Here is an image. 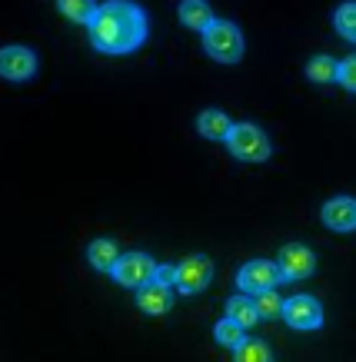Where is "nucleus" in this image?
I'll return each instance as SVG.
<instances>
[{"label":"nucleus","mask_w":356,"mask_h":362,"mask_svg":"<svg viewBox=\"0 0 356 362\" xmlns=\"http://www.w3.org/2000/svg\"><path fill=\"white\" fill-rule=\"evenodd\" d=\"M177 13H180V23L197 33H203L213 23V7L207 0H180Z\"/></svg>","instance_id":"f8f14e48"},{"label":"nucleus","mask_w":356,"mask_h":362,"mask_svg":"<svg viewBox=\"0 0 356 362\" xmlns=\"http://www.w3.org/2000/svg\"><path fill=\"white\" fill-rule=\"evenodd\" d=\"M154 273H156V263L147 256V252H120L117 266L110 269L113 279H117L120 286H130V289L150 283V279H154Z\"/></svg>","instance_id":"20e7f679"},{"label":"nucleus","mask_w":356,"mask_h":362,"mask_svg":"<svg viewBox=\"0 0 356 362\" xmlns=\"http://www.w3.org/2000/svg\"><path fill=\"white\" fill-rule=\"evenodd\" d=\"M226 316L234 319V322H240L243 329H250V326H253L256 319H260V313H256L253 299L236 296V299H230V303H226Z\"/></svg>","instance_id":"dca6fc26"},{"label":"nucleus","mask_w":356,"mask_h":362,"mask_svg":"<svg viewBox=\"0 0 356 362\" xmlns=\"http://www.w3.org/2000/svg\"><path fill=\"white\" fill-rule=\"evenodd\" d=\"M283 319L293 329H316L323 322V309L313 296H293L283 303Z\"/></svg>","instance_id":"1a4fd4ad"},{"label":"nucleus","mask_w":356,"mask_h":362,"mask_svg":"<svg viewBox=\"0 0 356 362\" xmlns=\"http://www.w3.org/2000/svg\"><path fill=\"white\" fill-rule=\"evenodd\" d=\"M87 259L93 269H101V273H110L117 259H120V246L113 240H93L87 246Z\"/></svg>","instance_id":"ddd939ff"},{"label":"nucleus","mask_w":356,"mask_h":362,"mask_svg":"<svg viewBox=\"0 0 356 362\" xmlns=\"http://www.w3.org/2000/svg\"><path fill=\"white\" fill-rule=\"evenodd\" d=\"M170 286L160 283V279H150V283L137 286V306L144 309L147 316H163L170 309Z\"/></svg>","instance_id":"9d476101"},{"label":"nucleus","mask_w":356,"mask_h":362,"mask_svg":"<svg viewBox=\"0 0 356 362\" xmlns=\"http://www.w3.org/2000/svg\"><path fill=\"white\" fill-rule=\"evenodd\" d=\"M234 356L240 362H267V359H273L270 346H267V342H260V339H243L240 346H236Z\"/></svg>","instance_id":"a211bd4d"},{"label":"nucleus","mask_w":356,"mask_h":362,"mask_svg":"<svg viewBox=\"0 0 356 362\" xmlns=\"http://www.w3.org/2000/svg\"><path fill=\"white\" fill-rule=\"evenodd\" d=\"M203 50L220 64H236L243 57V33L230 21H213L203 30Z\"/></svg>","instance_id":"f03ea898"},{"label":"nucleus","mask_w":356,"mask_h":362,"mask_svg":"<svg viewBox=\"0 0 356 362\" xmlns=\"http://www.w3.org/2000/svg\"><path fill=\"white\" fill-rule=\"evenodd\" d=\"M253 306H256V313L263 319H277V316H283V299L273 293V289H263V293H256V299H253Z\"/></svg>","instance_id":"412c9836"},{"label":"nucleus","mask_w":356,"mask_h":362,"mask_svg":"<svg viewBox=\"0 0 356 362\" xmlns=\"http://www.w3.org/2000/svg\"><path fill=\"white\" fill-rule=\"evenodd\" d=\"M223 143H226L230 153H234L236 160H243V163H263V160H270L267 133L260 130V127H253V123H234Z\"/></svg>","instance_id":"7ed1b4c3"},{"label":"nucleus","mask_w":356,"mask_h":362,"mask_svg":"<svg viewBox=\"0 0 356 362\" xmlns=\"http://www.w3.org/2000/svg\"><path fill=\"white\" fill-rule=\"evenodd\" d=\"M336 60H330V57H313L310 64H306V77L313 80V83H330V80H336Z\"/></svg>","instance_id":"aec40b11"},{"label":"nucleus","mask_w":356,"mask_h":362,"mask_svg":"<svg viewBox=\"0 0 356 362\" xmlns=\"http://www.w3.org/2000/svg\"><path fill=\"white\" fill-rule=\"evenodd\" d=\"M333 23H336V30L343 33L346 40H356V0H350V4H340V7H336Z\"/></svg>","instance_id":"6ab92c4d"},{"label":"nucleus","mask_w":356,"mask_h":362,"mask_svg":"<svg viewBox=\"0 0 356 362\" xmlns=\"http://www.w3.org/2000/svg\"><path fill=\"white\" fill-rule=\"evenodd\" d=\"M336 83L346 87L350 93H356V57H350V60H343L336 66Z\"/></svg>","instance_id":"4be33fe9"},{"label":"nucleus","mask_w":356,"mask_h":362,"mask_svg":"<svg viewBox=\"0 0 356 362\" xmlns=\"http://www.w3.org/2000/svg\"><path fill=\"white\" fill-rule=\"evenodd\" d=\"M213 279V263L207 256H187L177 266V289L180 293H200Z\"/></svg>","instance_id":"0eeeda50"},{"label":"nucleus","mask_w":356,"mask_h":362,"mask_svg":"<svg viewBox=\"0 0 356 362\" xmlns=\"http://www.w3.org/2000/svg\"><path fill=\"white\" fill-rule=\"evenodd\" d=\"M243 332H246V329L240 326V322H234V319L226 316V319H220V322H217L213 336H217V342H220V346H226V349H236V346L246 339Z\"/></svg>","instance_id":"f3484780"},{"label":"nucleus","mask_w":356,"mask_h":362,"mask_svg":"<svg viewBox=\"0 0 356 362\" xmlns=\"http://www.w3.org/2000/svg\"><path fill=\"white\" fill-rule=\"evenodd\" d=\"M37 74V54L27 47H4L0 50V77L23 83Z\"/></svg>","instance_id":"423d86ee"},{"label":"nucleus","mask_w":356,"mask_h":362,"mask_svg":"<svg viewBox=\"0 0 356 362\" xmlns=\"http://www.w3.org/2000/svg\"><path fill=\"white\" fill-rule=\"evenodd\" d=\"M277 266H280V273H283V279H306L316 269V256L306 246H300V243H289V246L280 250Z\"/></svg>","instance_id":"6e6552de"},{"label":"nucleus","mask_w":356,"mask_h":362,"mask_svg":"<svg viewBox=\"0 0 356 362\" xmlns=\"http://www.w3.org/2000/svg\"><path fill=\"white\" fill-rule=\"evenodd\" d=\"M323 223L336 233H353L356 230V199L336 197L323 206Z\"/></svg>","instance_id":"9b49d317"},{"label":"nucleus","mask_w":356,"mask_h":362,"mask_svg":"<svg viewBox=\"0 0 356 362\" xmlns=\"http://www.w3.org/2000/svg\"><path fill=\"white\" fill-rule=\"evenodd\" d=\"M57 7L70 23H90L97 13V0H57Z\"/></svg>","instance_id":"2eb2a0df"},{"label":"nucleus","mask_w":356,"mask_h":362,"mask_svg":"<svg viewBox=\"0 0 356 362\" xmlns=\"http://www.w3.org/2000/svg\"><path fill=\"white\" fill-rule=\"evenodd\" d=\"M230 117L223 110H203L200 120H197V130L207 136V140H226V133H230Z\"/></svg>","instance_id":"4468645a"},{"label":"nucleus","mask_w":356,"mask_h":362,"mask_svg":"<svg viewBox=\"0 0 356 362\" xmlns=\"http://www.w3.org/2000/svg\"><path fill=\"white\" fill-rule=\"evenodd\" d=\"M283 279L277 263H267V259H253V263H246L236 276V283L243 289L246 296H256V293H263V289H273V286Z\"/></svg>","instance_id":"39448f33"},{"label":"nucleus","mask_w":356,"mask_h":362,"mask_svg":"<svg viewBox=\"0 0 356 362\" xmlns=\"http://www.w3.org/2000/svg\"><path fill=\"white\" fill-rule=\"evenodd\" d=\"M154 279H160V283H167V286H177V266H156Z\"/></svg>","instance_id":"5701e85b"},{"label":"nucleus","mask_w":356,"mask_h":362,"mask_svg":"<svg viewBox=\"0 0 356 362\" xmlns=\"http://www.w3.org/2000/svg\"><path fill=\"white\" fill-rule=\"evenodd\" d=\"M87 30L101 54H134L147 40V13L130 0H107L97 7Z\"/></svg>","instance_id":"f257e3e1"}]
</instances>
